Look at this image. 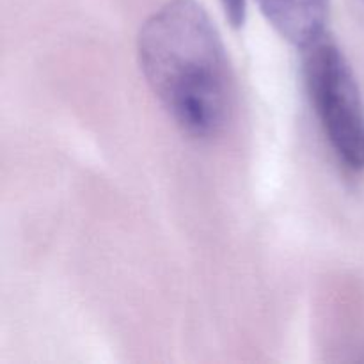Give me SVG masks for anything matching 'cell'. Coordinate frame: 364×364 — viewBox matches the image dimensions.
<instances>
[{"instance_id": "obj_3", "label": "cell", "mask_w": 364, "mask_h": 364, "mask_svg": "<svg viewBox=\"0 0 364 364\" xmlns=\"http://www.w3.org/2000/svg\"><path fill=\"white\" fill-rule=\"evenodd\" d=\"M281 38L299 48L320 41L329 20L331 0H256Z\"/></svg>"}, {"instance_id": "obj_4", "label": "cell", "mask_w": 364, "mask_h": 364, "mask_svg": "<svg viewBox=\"0 0 364 364\" xmlns=\"http://www.w3.org/2000/svg\"><path fill=\"white\" fill-rule=\"evenodd\" d=\"M220 4H223V9L228 21H230L235 28L242 27V25L245 23V16H247V0H220Z\"/></svg>"}, {"instance_id": "obj_1", "label": "cell", "mask_w": 364, "mask_h": 364, "mask_svg": "<svg viewBox=\"0 0 364 364\" xmlns=\"http://www.w3.org/2000/svg\"><path fill=\"white\" fill-rule=\"evenodd\" d=\"M139 64L153 95L178 127L198 139L230 124L235 82L223 38L198 0H171L137 39Z\"/></svg>"}, {"instance_id": "obj_2", "label": "cell", "mask_w": 364, "mask_h": 364, "mask_svg": "<svg viewBox=\"0 0 364 364\" xmlns=\"http://www.w3.org/2000/svg\"><path fill=\"white\" fill-rule=\"evenodd\" d=\"M304 78L323 132L341 162L364 169V103L354 71L334 43L316 41L304 57Z\"/></svg>"}]
</instances>
